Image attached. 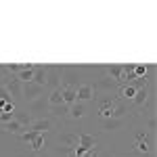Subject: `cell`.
I'll list each match as a JSON object with an SVG mask.
<instances>
[{
	"instance_id": "15",
	"label": "cell",
	"mask_w": 157,
	"mask_h": 157,
	"mask_svg": "<svg viewBox=\"0 0 157 157\" xmlns=\"http://www.w3.org/2000/svg\"><path fill=\"white\" fill-rule=\"evenodd\" d=\"M32 75H34V63H29V65H27L25 69H21L15 78H17L21 84H27V82H32Z\"/></svg>"
},
{
	"instance_id": "8",
	"label": "cell",
	"mask_w": 157,
	"mask_h": 157,
	"mask_svg": "<svg viewBox=\"0 0 157 157\" xmlns=\"http://www.w3.org/2000/svg\"><path fill=\"white\" fill-rule=\"evenodd\" d=\"M57 143L63 145L65 149H73V147L78 145V134H71V132H63L57 136Z\"/></svg>"
},
{
	"instance_id": "22",
	"label": "cell",
	"mask_w": 157,
	"mask_h": 157,
	"mask_svg": "<svg viewBox=\"0 0 157 157\" xmlns=\"http://www.w3.org/2000/svg\"><path fill=\"white\" fill-rule=\"evenodd\" d=\"M134 149H136L138 153H143V155H147V153H151V147L147 145V140H136V145H134Z\"/></svg>"
},
{
	"instance_id": "12",
	"label": "cell",
	"mask_w": 157,
	"mask_h": 157,
	"mask_svg": "<svg viewBox=\"0 0 157 157\" xmlns=\"http://www.w3.org/2000/svg\"><path fill=\"white\" fill-rule=\"evenodd\" d=\"M67 115H71L73 120L84 117V115H86V105H84V103H80V101H75L73 105H69V113H67Z\"/></svg>"
},
{
	"instance_id": "25",
	"label": "cell",
	"mask_w": 157,
	"mask_h": 157,
	"mask_svg": "<svg viewBox=\"0 0 157 157\" xmlns=\"http://www.w3.org/2000/svg\"><path fill=\"white\" fill-rule=\"evenodd\" d=\"M13 117H15V111H0V121H2V124L11 121Z\"/></svg>"
},
{
	"instance_id": "16",
	"label": "cell",
	"mask_w": 157,
	"mask_h": 157,
	"mask_svg": "<svg viewBox=\"0 0 157 157\" xmlns=\"http://www.w3.org/2000/svg\"><path fill=\"white\" fill-rule=\"evenodd\" d=\"M2 130H4V132H11V134H21V132H25V128L17 120H11V121H6V124H2Z\"/></svg>"
},
{
	"instance_id": "26",
	"label": "cell",
	"mask_w": 157,
	"mask_h": 157,
	"mask_svg": "<svg viewBox=\"0 0 157 157\" xmlns=\"http://www.w3.org/2000/svg\"><path fill=\"white\" fill-rule=\"evenodd\" d=\"M0 101H11V94L6 92V88H4V86H0Z\"/></svg>"
},
{
	"instance_id": "23",
	"label": "cell",
	"mask_w": 157,
	"mask_h": 157,
	"mask_svg": "<svg viewBox=\"0 0 157 157\" xmlns=\"http://www.w3.org/2000/svg\"><path fill=\"white\" fill-rule=\"evenodd\" d=\"M147 130H149V132L153 134L155 132V126H157V121H155V113H149V115H147Z\"/></svg>"
},
{
	"instance_id": "10",
	"label": "cell",
	"mask_w": 157,
	"mask_h": 157,
	"mask_svg": "<svg viewBox=\"0 0 157 157\" xmlns=\"http://www.w3.org/2000/svg\"><path fill=\"white\" fill-rule=\"evenodd\" d=\"M149 94H151V90L149 88H138L136 90V94H134V98H132V103H134V107H145V103L149 101Z\"/></svg>"
},
{
	"instance_id": "4",
	"label": "cell",
	"mask_w": 157,
	"mask_h": 157,
	"mask_svg": "<svg viewBox=\"0 0 157 157\" xmlns=\"http://www.w3.org/2000/svg\"><path fill=\"white\" fill-rule=\"evenodd\" d=\"M40 97H44V86H38L34 82L23 84V101L25 103H32V101H36Z\"/></svg>"
},
{
	"instance_id": "13",
	"label": "cell",
	"mask_w": 157,
	"mask_h": 157,
	"mask_svg": "<svg viewBox=\"0 0 157 157\" xmlns=\"http://www.w3.org/2000/svg\"><path fill=\"white\" fill-rule=\"evenodd\" d=\"M121 126H124V120H113V117L103 120V124H101L103 132H115V130H120Z\"/></svg>"
},
{
	"instance_id": "6",
	"label": "cell",
	"mask_w": 157,
	"mask_h": 157,
	"mask_svg": "<svg viewBox=\"0 0 157 157\" xmlns=\"http://www.w3.org/2000/svg\"><path fill=\"white\" fill-rule=\"evenodd\" d=\"M52 126H55V121L50 120V117H38V120H34L29 124L27 130H32V132H36V134H44V132H48V130H52Z\"/></svg>"
},
{
	"instance_id": "21",
	"label": "cell",
	"mask_w": 157,
	"mask_h": 157,
	"mask_svg": "<svg viewBox=\"0 0 157 157\" xmlns=\"http://www.w3.org/2000/svg\"><path fill=\"white\" fill-rule=\"evenodd\" d=\"M29 145H32V151H42V147H44V134H38Z\"/></svg>"
},
{
	"instance_id": "5",
	"label": "cell",
	"mask_w": 157,
	"mask_h": 157,
	"mask_svg": "<svg viewBox=\"0 0 157 157\" xmlns=\"http://www.w3.org/2000/svg\"><path fill=\"white\" fill-rule=\"evenodd\" d=\"M120 84L113 80V78H109L107 73L105 75H101L94 80V86H92V90H103V92H113V90H117Z\"/></svg>"
},
{
	"instance_id": "3",
	"label": "cell",
	"mask_w": 157,
	"mask_h": 157,
	"mask_svg": "<svg viewBox=\"0 0 157 157\" xmlns=\"http://www.w3.org/2000/svg\"><path fill=\"white\" fill-rule=\"evenodd\" d=\"M61 71L63 65H46V86L48 90H57L61 88Z\"/></svg>"
},
{
	"instance_id": "19",
	"label": "cell",
	"mask_w": 157,
	"mask_h": 157,
	"mask_svg": "<svg viewBox=\"0 0 157 157\" xmlns=\"http://www.w3.org/2000/svg\"><path fill=\"white\" fill-rule=\"evenodd\" d=\"M61 94H63V103H65V105H73V103L78 101L73 88H61Z\"/></svg>"
},
{
	"instance_id": "11",
	"label": "cell",
	"mask_w": 157,
	"mask_h": 157,
	"mask_svg": "<svg viewBox=\"0 0 157 157\" xmlns=\"http://www.w3.org/2000/svg\"><path fill=\"white\" fill-rule=\"evenodd\" d=\"M94 143H97L94 136H90V134H78V145L75 147H82V149H86V151H92Z\"/></svg>"
},
{
	"instance_id": "7",
	"label": "cell",
	"mask_w": 157,
	"mask_h": 157,
	"mask_svg": "<svg viewBox=\"0 0 157 157\" xmlns=\"http://www.w3.org/2000/svg\"><path fill=\"white\" fill-rule=\"evenodd\" d=\"M75 98L80 101V103H84V101H90V98H94V90H92V84H80L75 88Z\"/></svg>"
},
{
	"instance_id": "17",
	"label": "cell",
	"mask_w": 157,
	"mask_h": 157,
	"mask_svg": "<svg viewBox=\"0 0 157 157\" xmlns=\"http://www.w3.org/2000/svg\"><path fill=\"white\" fill-rule=\"evenodd\" d=\"M117 90H120V97H121V98H128V101H132L138 88H134L132 84H121L120 88H117Z\"/></svg>"
},
{
	"instance_id": "2",
	"label": "cell",
	"mask_w": 157,
	"mask_h": 157,
	"mask_svg": "<svg viewBox=\"0 0 157 157\" xmlns=\"http://www.w3.org/2000/svg\"><path fill=\"white\" fill-rule=\"evenodd\" d=\"M80 86V73L75 67H63L61 71V88H78Z\"/></svg>"
},
{
	"instance_id": "20",
	"label": "cell",
	"mask_w": 157,
	"mask_h": 157,
	"mask_svg": "<svg viewBox=\"0 0 157 157\" xmlns=\"http://www.w3.org/2000/svg\"><path fill=\"white\" fill-rule=\"evenodd\" d=\"M149 71H153V65H134V78H147Z\"/></svg>"
},
{
	"instance_id": "18",
	"label": "cell",
	"mask_w": 157,
	"mask_h": 157,
	"mask_svg": "<svg viewBox=\"0 0 157 157\" xmlns=\"http://www.w3.org/2000/svg\"><path fill=\"white\" fill-rule=\"evenodd\" d=\"M46 101H48V107L61 105V103H63V94H61V88H57V90H50V94L46 97Z\"/></svg>"
},
{
	"instance_id": "9",
	"label": "cell",
	"mask_w": 157,
	"mask_h": 157,
	"mask_svg": "<svg viewBox=\"0 0 157 157\" xmlns=\"http://www.w3.org/2000/svg\"><path fill=\"white\" fill-rule=\"evenodd\" d=\"M32 82L38 86H46V65H34Z\"/></svg>"
},
{
	"instance_id": "1",
	"label": "cell",
	"mask_w": 157,
	"mask_h": 157,
	"mask_svg": "<svg viewBox=\"0 0 157 157\" xmlns=\"http://www.w3.org/2000/svg\"><path fill=\"white\" fill-rule=\"evenodd\" d=\"M25 113L32 115L34 120L44 117V113H48V101H46V97H40V98H36V101H32V103H27Z\"/></svg>"
},
{
	"instance_id": "24",
	"label": "cell",
	"mask_w": 157,
	"mask_h": 157,
	"mask_svg": "<svg viewBox=\"0 0 157 157\" xmlns=\"http://www.w3.org/2000/svg\"><path fill=\"white\" fill-rule=\"evenodd\" d=\"M36 136H38V134H36V132H32V130H25V132L19 134V138H21V140H25V143H32Z\"/></svg>"
},
{
	"instance_id": "14",
	"label": "cell",
	"mask_w": 157,
	"mask_h": 157,
	"mask_svg": "<svg viewBox=\"0 0 157 157\" xmlns=\"http://www.w3.org/2000/svg\"><path fill=\"white\" fill-rule=\"evenodd\" d=\"M48 113L52 117H67V113H69V105H65V103H61V105H55V107H48Z\"/></svg>"
}]
</instances>
